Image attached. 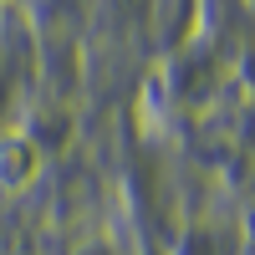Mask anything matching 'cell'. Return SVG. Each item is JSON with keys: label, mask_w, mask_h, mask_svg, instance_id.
<instances>
[{"label": "cell", "mask_w": 255, "mask_h": 255, "mask_svg": "<svg viewBox=\"0 0 255 255\" xmlns=\"http://www.w3.org/2000/svg\"><path fill=\"white\" fill-rule=\"evenodd\" d=\"M41 179V143L31 133H0V194H26Z\"/></svg>", "instance_id": "obj_1"}, {"label": "cell", "mask_w": 255, "mask_h": 255, "mask_svg": "<svg viewBox=\"0 0 255 255\" xmlns=\"http://www.w3.org/2000/svg\"><path fill=\"white\" fill-rule=\"evenodd\" d=\"M0 5H10V0H0Z\"/></svg>", "instance_id": "obj_2"}]
</instances>
